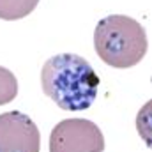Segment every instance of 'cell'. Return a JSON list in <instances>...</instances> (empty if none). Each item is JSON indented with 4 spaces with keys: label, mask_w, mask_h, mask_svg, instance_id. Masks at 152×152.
<instances>
[{
    "label": "cell",
    "mask_w": 152,
    "mask_h": 152,
    "mask_svg": "<svg viewBox=\"0 0 152 152\" xmlns=\"http://www.w3.org/2000/svg\"><path fill=\"white\" fill-rule=\"evenodd\" d=\"M39 0H0V20L14 21L28 16L36 7Z\"/></svg>",
    "instance_id": "5b68a950"
},
{
    "label": "cell",
    "mask_w": 152,
    "mask_h": 152,
    "mask_svg": "<svg viewBox=\"0 0 152 152\" xmlns=\"http://www.w3.org/2000/svg\"><path fill=\"white\" fill-rule=\"evenodd\" d=\"M136 131L143 143L152 149V99L147 101L136 115Z\"/></svg>",
    "instance_id": "8992f818"
},
{
    "label": "cell",
    "mask_w": 152,
    "mask_h": 152,
    "mask_svg": "<svg viewBox=\"0 0 152 152\" xmlns=\"http://www.w3.org/2000/svg\"><path fill=\"white\" fill-rule=\"evenodd\" d=\"M18 94V81L16 76L9 69L0 66V106L11 103Z\"/></svg>",
    "instance_id": "52a82bcc"
},
{
    "label": "cell",
    "mask_w": 152,
    "mask_h": 152,
    "mask_svg": "<svg viewBox=\"0 0 152 152\" xmlns=\"http://www.w3.org/2000/svg\"><path fill=\"white\" fill-rule=\"evenodd\" d=\"M41 133L36 122L21 112L0 115V152H39Z\"/></svg>",
    "instance_id": "277c9868"
},
{
    "label": "cell",
    "mask_w": 152,
    "mask_h": 152,
    "mask_svg": "<svg viewBox=\"0 0 152 152\" xmlns=\"http://www.w3.org/2000/svg\"><path fill=\"white\" fill-rule=\"evenodd\" d=\"M99 83L94 67L75 53L51 57L41 71L42 92L66 112H83L90 108L97 96Z\"/></svg>",
    "instance_id": "6da1fadb"
},
{
    "label": "cell",
    "mask_w": 152,
    "mask_h": 152,
    "mask_svg": "<svg viewBox=\"0 0 152 152\" xmlns=\"http://www.w3.org/2000/svg\"><path fill=\"white\" fill-rule=\"evenodd\" d=\"M94 46L99 58L117 69H127L147 55L145 28L133 18L112 14L103 18L94 32Z\"/></svg>",
    "instance_id": "7a4b0ae2"
},
{
    "label": "cell",
    "mask_w": 152,
    "mask_h": 152,
    "mask_svg": "<svg viewBox=\"0 0 152 152\" xmlns=\"http://www.w3.org/2000/svg\"><path fill=\"white\" fill-rule=\"evenodd\" d=\"M104 136L87 118H66L50 134V152H103Z\"/></svg>",
    "instance_id": "3957f363"
}]
</instances>
